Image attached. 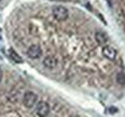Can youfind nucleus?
Returning <instances> with one entry per match:
<instances>
[{"label": "nucleus", "mask_w": 125, "mask_h": 117, "mask_svg": "<svg viewBox=\"0 0 125 117\" xmlns=\"http://www.w3.org/2000/svg\"><path fill=\"white\" fill-rule=\"evenodd\" d=\"M53 16L58 20V21H64L68 17V11L66 8L62 6H56L52 10Z\"/></svg>", "instance_id": "f257e3e1"}, {"label": "nucleus", "mask_w": 125, "mask_h": 117, "mask_svg": "<svg viewBox=\"0 0 125 117\" xmlns=\"http://www.w3.org/2000/svg\"><path fill=\"white\" fill-rule=\"evenodd\" d=\"M38 100V96L36 93L32 92V91H27L25 92L24 96H23V104L26 107L31 108L35 106V104L37 103Z\"/></svg>", "instance_id": "f03ea898"}, {"label": "nucleus", "mask_w": 125, "mask_h": 117, "mask_svg": "<svg viewBox=\"0 0 125 117\" xmlns=\"http://www.w3.org/2000/svg\"><path fill=\"white\" fill-rule=\"evenodd\" d=\"M50 111V107L49 105L44 101H41L38 103L37 107H36V112L40 117H46L49 114Z\"/></svg>", "instance_id": "7ed1b4c3"}, {"label": "nucleus", "mask_w": 125, "mask_h": 117, "mask_svg": "<svg viewBox=\"0 0 125 117\" xmlns=\"http://www.w3.org/2000/svg\"><path fill=\"white\" fill-rule=\"evenodd\" d=\"M42 54V48L38 45H32L28 48L27 50V55L29 58H39Z\"/></svg>", "instance_id": "20e7f679"}, {"label": "nucleus", "mask_w": 125, "mask_h": 117, "mask_svg": "<svg viewBox=\"0 0 125 117\" xmlns=\"http://www.w3.org/2000/svg\"><path fill=\"white\" fill-rule=\"evenodd\" d=\"M102 54L104 55L105 58L111 60H114L116 57V51L111 46H104L102 49Z\"/></svg>", "instance_id": "39448f33"}, {"label": "nucleus", "mask_w": 125, "mask_h": 117, "mask_svg": "<svg viewBox=\"0 0 125 117\" xmlns=\"http://www.w3.org/2000/svg\"><path fill=\"white\" fill-rule=\"evenodd\" d=\"M42 62H43V65L46 68H48V69H53L58 64L57 58H55V57H53V56H47V57H45V58H43Z\"/></svg>", "instance_id": "423d86ee"}, {"label": "nucleus", "mask_w": 125, "mask_h": 117, "mask_svg": "<svg viewBox=\"0 0 125 117\" xmlns=\"http://www.w3.org/2000/svg\"><path fill=\"white\" fill-rule=\"evenodd\" d=\"M95 39L99 44H105L108 40V37L103 32H97L95 34Z\"/></svg>", "instance_id": "0eeeda50"}, {"label": "nucleus", "mask_w": 125, "mask_h": 117, "mask_svg": "<svg viewBox=\"0 0 125 117\" xmlns=\"http://www.w3.org/2000/svg\"><path fill=\"white\" fill-rule=\"evenodd\" d=\"M10 57H11L12 59H13L15 62H16V63H21V62L23 61L22 58L16 53L14 49H10Z\"/></svg>", "instance_id": "6e6552de"}, {"label": "nucleus", "mask_w": 125, "mask_h": 117, "mask_svg": "<svg viewBox=\"0 0 125 117\" xmlns=\"http://www.w3.org/2000/svg\"><path fill=\"white\" fill-rule=\"evenodd\" d=\"M116 82H117V84H119L121 86L125 85V74L123 72L117 73V75H116Z\"/></svg>", "instance_id": "1a4fd4ad"}, {"label": "nucleus", "mask_w": 125, "mask_h": 117, "mask_svg": "<svg viewBox=\"0 0 125 117\" xmlns=\"http://www.w3.org/2000/svg\"><path fill=\"white\" fill-rule=\"evenodd\" d=\"M116 111H117V109L115 108L114 107H110V112H111V113H114V112H116Z\"/></svg>", "instance_id": "9d476101"}, {"label": "nucleus", "mask_w": 125, "mask_h": 117, "mask_svg": "<svg viewBox=\"0 0 125 117\" xmlns=\"http://www.w3.org/2000/svg\"><path fill=\"white\" fill-rule=\"evenodd\" d=\"M2 78H3V73H2V70L0 69V82L2 81Z\"/></svg>", "instance_id": "9b49d317"}, {"label": "nucleus", "mask_w": 125, "mask_h": 117, "mask_svg": "<svg viewBox=\"0 0 125 117\" xmlns=\"http://www.w3.org/2000/svg\"><path fill=\"white\" fill-rule=\"evenodd\" d=\"M51 1H54V0H51Z\"/></svg>", "instance_id": "f8f14e48"}]
</instances>
